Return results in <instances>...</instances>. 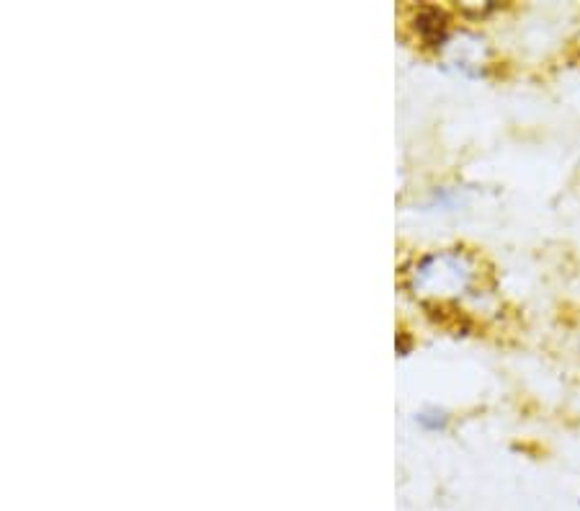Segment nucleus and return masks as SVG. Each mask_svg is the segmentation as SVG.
I'll list each match as a JSON object with an SVG mask.
<instances>
[{"label":"nucleus","mask_w":580,"mask_h":511,"mask_svg":"<svg viewBox=\"0 0 580 511\" xmlns=\"http://www.w3.org/2000/svg\"><path fill=\"white\" fill-rule=\"evenodd\" d=\"M416 424L426 431H446L449 426V413L441 411V408H426L416 416Z\"/></svg>","instance_id":"7ed1b4c3"},{"label":"nucleus","mask_w":580,"mask_h":511,"mask_svg":"<svg viewBox=\"0 0 580 511\" xmlns=\"http://www.w3.org/2000/svg\"><path fill=\"white\" fill-rule=\"evenodd\" d=\"M416 31L421 42L426 47H446L449 39H452V19H449V13L444 8L436 6H421L416 11Z\"/></svg>","instance_id":"f03ea898"},{"label":"nucleus","mask_w":580,"mask_h":511,"mask_svg":"<svg viewBox=\"0 0 580 511\" xmlns=\"http://www.w3.org/2000/svg\"><path fill=\"white\" fill-rule=\"evenodd\" d=\"M480 277H483L480 259L464 248H444V251L428 253L413 271L416 290L436 297L439 305L475 292Z\"/></svg>","instance_id":"f257e3e1"}]
</instances>
